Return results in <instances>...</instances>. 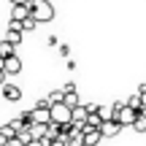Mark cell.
I'll return each mask as SVG.
<instances>
[{"label":"cell","mask_w":146,"mask_h":146,"mask_svg":"<svg viewBox=\"0 0 146 146\" xmlns=\"http://www.w3.org/2000/svg\"><path fill=\"white\" fill-rule=\"evenodd\" d=\"M100 138H103V135H100L98 127H87V125H84V146H98Z\"/></svg>","instance_id":"cell-5"},{"label":"cell","mask_w":146,"mask_h":146,"mask_svg":"<svg viewBox=\"0 0 146 146\" xmlns=\"http://www.w3.org/2000/svg\"><path fill=\"white\" fill-rule=\"evenodd\" d=\"M35 25H38V22L33 19V16H27V19L22 22V33H30V30H35Z\"/></svg>","instance_id":"cell-19"},{"label":"cell","mask_w":146,"mask_h":146,"mask_svg":"<svg viewBox=\"0 0 146 146\" xmlns=\"http://www.w3.org/2000/svg\"><path fill=\"white\" fill-rule=\"evenodd\" d=\"M0 70H3V57H0Z\"/></svg>","instance_id":"cell-28"},{"label":"cell","mask_w":146,"mask_h":146,"mask_svg":"<svg viewBox=\"0 0 146 146\" xmlns=\"http://www.w3.org/2000/svg\"><path fill=\"white\" fill-rule=\"evenodd\" d=\"M141 92H146V84H141V87H138V95H141Z\"/></svg>","instance_id":"cell-27"},{"label":"cell","mask_w":146,"mask_h":146,"mask_svg":"<svg viewBox=\"0 0 146 146\" xmlns=\"http://www.w3.org/2000/svg\"><path fill=\"white\" fill-rule=\"evenodd\" d=\"M116 133H122V127L116 125L114 119H108V122H103V125H100V135H103V138H114Z\"/></svg>","instance_id":"cell-8"},{"label":"cell","mask_w":146,"mask_h":146,"mask_svg":"<svg viewBox=\"0 0 146 146\" xmlns=\"http://www.w3.org/2000/svg\"><path fill=\"white\" fill-rule=\"evenodd\" d=\"M27 16H30V8L27 5H14L11 8V22H25Z\"/></svg>","instance_id":"cell-9"},{"label":"cell","mask_w":146,"mask_h":146,"mask_svg":"<svg viewBox=\"0 0 146 146\" xmlns=\"http://www.w3.org/2000/svg\"><path fill=\"white\" fill-rule=\"evenodd\" d=\"M135 116H138V111H133L130 106H127V103H122V100L111 106V119H114L119 127H125V125H130V127H133Z\"/></svg>","instance_id":"cell-2"},{"label":"cell","mask_w":146,"mask_h":146,"mask_svg":"<svg viewBox=\"0 0 146 146\" xmlns=\"http://www.w3.org/2000/svg\"><path fill=\"white\" fill-rule=\"evenodd\" d=\"M146 106V92H141V108Z\"/></svg>","instance_id":"cell-24"},{"label":"cell","mask_w":146,"mask_h":146,"mask_svg":"<svg viewBox=\"0 0 146 146\" xmlns=\"http://www.w3.org/2000/svg\"><path fill=\"white\" fill-rule=\"evenodd\" d=\"M8 125H11V127H14V133H19V130H22V127H27V125H25V122H22V116H16V119H14V122H8Z\"/></svg>","instance_id":"cell-21"},{"label":"cell","mask_w":146,"mask_h":146,"mask_svg":"<svg viewBox=\"0 0 146 146\" xmlns=\"http://www.w3.org/2000/svg\"><path fill=\"white\" fill-rule=\"evenodd\" d=\"M87 116H89L87 106H81V103H78L76 108H70V122H73V125H84V122H87Z\"/></svg>","instance_id":"cell-6"},{"label":"cell","mask_w":146,"mask_h":146,"mask_svg":"<svg viewBox=\"0 0 146 146\" xmlns=\"http://www.w3.org/2000/svg\"><path fill=\"white\" fill-rule=\"evenodd\" d=\"M5 41H8L11 46H19V43H22V33H19V30H11V27H8V33H5Z\"/></svg>","instance_id":"cell-11"},{"label":"cell","mask_w":146,"mask_h":146,"mask_svg":"<svg viewBox=\"0 0 146 146\" xmlns=\"http://www.w3.org/2000/svg\"><path fill=\"white\" fill-rule=\"evenodd\" d=\"M62 103L68 106V108H76V106H78V92H68L62 98Z\"/></svg>","instance_id":"cell-13"},{"label":"cell","mask_w":146,"mask_h":146,"mask_svg":"<svg viewBox=\"0 0 146 146\" xmlns=\"http://www.w3.org/2000/svg\"><path fill=\"white\" fill-rule=\"evenodd\" d=\"M127 106H130L133 111H141V95H138V92H135V95H130V100H127Z\"/></svg>","instance_id":"cell-17"},{"label":"cell","mask_w":146,"mask_h":146,"mask_svg":"<svg viewBox=\"0 0 146 146\" xmlns=\"http://www.w3.org/2000/svg\"><path fill=\"white\" fill-rule=\"evenodd\" d=\"M14 135H16V133H14V127H11V125H3V127H0V138H5V141H11Z\"/></svg>","instance_id":"cell-18"},{"label":"cell","mask_w":146,"mask_h":146,"mask_svg":"<svg viewBox=\"0 0 146 146\" xmlns=\"http://www.w3.org/2000/svg\"><path fill=\"white\" fill-rule=\"evenodd\" d=\"M19 70H22V60L16 57V54H11V57H5V60H3V73H5V76H11V73L16 76Z\"/></svg>","instance_id":"cell-4"},{"label":"cell","mask_w":146,"mask_h":146,"mask_svg":"<svg viewBox=\"0 0 146 146\" xmlns=\"http://www.w3.org/2000/svg\"><path fill=\"white\" fill-rule=\"evenodd\" d=\"M84 125H87V127H98V130H100V125H103V119H100L98 114H89V116H87V122H84Z\"/></svg>","instance_id":"cell-16"},{"label":"cell","mask_w":146,"mask_h":146,"mask_svg":"<svg viewBox=\"0 0 146 146\" xmlns=\"http://www.w3.org/2000/svg\"><path fill=\"white\" fill-rule=\"evenodd\" d=\"M62 98H65V95H62V89H52V92L46 95L49 106H54V103H62Z\"/></svg>","instance_id":"cell-12"},{"label":"cell","mask_w":146,"mask_h":146,"mask_svg":"<svg viewBox=\"0 0 146 146\" xmlns=\"http://www.w3.org/2000/svg\"><path fill=\"white\" fill-rule=\"evenodd\" d=\"M25 146H43L41 141H30V143H25Z\"/></svg>","instance_id":"cell-25"},{"label":"cell","mask_w":146,"mask_h":146,"mask_svg":"<svg viewBox=\"0 0 146 146\" xmlns=\"http://www.w3.org/2000/svg\"><path fill=\"white\" fill-rule=\"evenodd\" d=\"M49 116H52V122H57V125H68L70 122V108L65 103H54L52 108H49Z\"/></svg>","instance_id":"cell-3"},{"label":"cell","mask_w":146,"mask_h":146,"mask_svg":"<svg viewBox=\"0 0 146 146\" xmlns=\"http://www.w3.org/2000/svg\"><path fill=\"white\" fill-rule=\"evenodd\" d=\"M11 54H14V46H11V43L8 41H0V57H11Z\"/></svg>","instance_id":"cell-15"},{"label":"cell","mask_w":146,"mask_h":146,"mask_svg":"<svg viewBox=\"0 0 146 146\" xmlns=\"http://www.w3.org/2000/svg\"><path fill=\"white\" fill-rule=\"evenodd\" d=\"M3 98L8 103H16V100H22V89L16 84H3Z\"/></svg>","instance_id":"cell-7"},{"label":"cell","mask_w":146,"mask_h":146,"mask_svg":"<svg viewBox=\"0 0 146 146\" xmlns=\"http://www.w3.org/2000/svg\"><path fill=\"white\" fill-rule=\"evenodd\" d=\"M27 8H30V16L38 22V25L54 19V5L49 3V0H30V3H27Z\"/></svg>","instance_id":"cell-1"},{"label":"cell","mask_w":146,"mask_h":146,"mask_svg":"<svg viewBox=\"0 0 146 146\" xmlns=\"http://www.w3.org/2000/svg\"><path fill=\"white\" fill-rule=\"evenodd\" d=\"M98 116H100L103 122H108V119H111V108H106V106H98Z\"/></svg>","instance_id":"cell-20"},{"label":"cell","mask_w":146,"mask_h":146,"mask_svg":"<svg viewBox=\"0 0 146 146\" xmlns=\"http://www.w3.org/2000/svg\"><path fill=\"white\" fill-rule=\"evenodd\" d=\"M133 130H135V133H146V116H141V114L135 116V122H133Z\"/></svg>","instance_id":"cell-14"},{"label":"cell","mask_w":146,"mask_h":146,"mask_svg":"<svg viewBox=\"0 0 146 146\" xmlns=\"http://www.w3.org/2000/svg\"><path fill=\"white\" fill-rule=\"evenodd\" d=\"M30 135H33V141H43V135H46V125H33L30 127Z\"/></svg>","instance_id":"cell-10"},{"label":"cell","mask_w":146,"mask_h":146,"mask_svg":"<svg viewBox=\"0 0 146 146\" xmlns=\"http://www.w3.org/2000/svg\"><path fill=\"white\" fill-rule=\"evenodd\" d=\"M68 92H78V87H76L73 81H68V84L62 87V95H68Z\"/></svg>","instance_id":"cell-22"},{"label":"cell","mask_w":146,"mask_h":146,"mask_svg":"<svg viewBox=\"0 0 146 146\" xmlns=\"http://www.w3.org/2000/svg\"><path fill=\"white\" fill-rule=\"evenodd\" d=\"M3 84H5V73L0 70V87H3Z\"/></svg>","instance_id":"cell-26"},{"label":"cell","mask_w":146,"mask_h":146,"mask_svg":"<svg viewBox=\"0 0 146 146\" xmlns=\"http://www.w3.org/2000/svg\"><path fill=\"white\" fill-rule=\"evenodd\" d=\"M30 0H11V5H27Z\"/></svg>","instance_id":"cell-23"}]
</instances>
